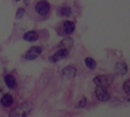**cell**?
Here are the masks:
<instances>
[{
	"label": "cell",
	"mask_w": 130,
	"mask_h": 117,
	"mask_svg": "<svg viewBox=\"0 0 130 117\" xmlns=\"http://www.w3.org/2000/svg\"><path fill=\"white\" fill-rule=\"evenodd\" d=\"M33 109V104L30 102H24L18 106L9 114L10 116L24 117L27 116Z\"/></svg>",
	"instance_id": "cell-1"
},
{
	"label": "cell",
	"mask_w": 130,
	"mask_h": 117,
	"mask_svg": "<svg viewBox=\"0 0 130 117\" xmlns=\"http://www.w3.org/2000/svg\"><path fill=\"white\" fill-rule=\"evenodd\" d=\"M94 83L96 86H101L104 88L109 87L114 81V75L111 74L108 75H101L95 77L94 78Z\"/></svg>",
	"instance_id": "cell-2"
},
{
	"label": "cell",
	"mask_w": 130,
	"mask_h": 117,
	"mask_svg": "<svg viewBox=\"0 0 130 117\" xmlns=\"http://www.w3.org/2000/svg\"><path fill=\"white\" fill-rule=\"evenodd\" d=\"M35 10L41 16L46 15L50 10V5L46 0H40L35 5Z\"/></svg>",
	"instance_id": "cell-3"
},
{
	"label": "cell",
	"mask_w": 130,
	"mask_h": 117,
	"mask_svg": "<svg viewBox=\"0 0 130 117\" xmlns=\"http://www.w3.org/2000/svg\"><path fill=\"white\" fill-rule=\"evenodd\" d=\"M95 95L98 101L101 102H107L110 100V96L107 88L97 86L95 88Z\"/></svg>",
	"instance_id": "cell-4"
},
{
	"label": "cell",
	"mask_w": 130,
	"mask_h": 117,
	"mask_svg": "<svg viewBox=\"0 0 130 117\" xmlns=\"http://www.w3.org/2000/svg\"><path fill=\"white\" fill-rule=\"evenodd\" d=\"M42 53V48L40 46H33L30 48L25 53V58L27 60H34L37 59Z\"/></svg>",
	"instance_id": "cell-5"
},
{
	"label": "cell",
	"mask_w": 130,
	"mask_h": 117,
	"mask_svg": "<svg viewBox=\"0 0 130 117\" xmlns=\"http://www.w3.org/2000/svg\"><path fill=\"white\" fill-rule=\"evenodd\" d=\"M69 55V50L66 48H62L59 50H58L56 53H55L50 58V60L51 62L56 63L58 62L59 61L66 58Z\"/></svg>",
	"instance_id": "cell-6"
},
{
	"label": "cell",
	"mask_w": 130,
	"mask_h": 117,
	"mask_svg": "<svg viewBox=\"0 0 130 117\" xmlns=\"http://www.w3.org/2000/svg\"><path fill=\"white\" fill-rule=\"evenodd\" d=\"M77 70L73 66H66L62 71V76L64 79H72L75 77Z\"/></svg>",
	"instance_id": "cell-7"
},
{
	"label": "cell",
	"mask_w": 130,
	"mask_h": 117,
	"mask_svg": "<svg viewBox=\"0 0 130 117\" xmlns=\"http://www.w3.org/2000/svg\"><path fill=\"white\" fill-rule=\"evenodd\" d=\"M115 73L118 75H124L128 72L127 65L123 62H119L115 65Z\"/></svg>",
	"instance_id": "cell-8"
},
{
	"label": "cell",
	"mask_w": 130,
	"mask_h": 117,
	"mask_svg": "<svg viewBox=\"0 0 130 117\" xmlns=\"http://www.w3.org/2000/svg\"><path fill=\"white\" fill-rule=\"evenodd\" d=\"M23 38L28 42H34L38 39V34L34 30H30L24 34Z\"/></svg>",
	"instance_id": "cell-9"
},
{
	"label": "cell",
	"mask_w": 130,
	"mask_h": 117,
	"mask_svg": "<svg viewBox=\"0 0 130 117\" xmlns=\"http://www.w3.org/2000/svg\"><path fill=\"white\" fill-rule=\"evenodd\" d=\"M13 101V97L10 94H5L2 97L0 103L4 107H9L12 105Z\"/></svg>",
	"instance_id": "cell-10"
},
{
	"label": "cell",
	"mask_w": 130,
	"mask_h": 117,
	"mask_svg": "<svg viewBox=\"0 0 130 117\" xmlns=\"http://www.w3.org/2000/svg\"><path fill=\"white\" fill-rule=\"evenodd\" d=\"M5 85H7V87L10 89L14 88L17 85L15 78L11 75H7L5 77Z\"/></svg>",
	"instance_id": "cell-11"
},
{
	"label": "cell",
	"mask_w": 130,
	"mask_h": 117,
	"mask_svg": "<svg viewBox=\"0 0 130 117\" xmlns=\"http://www.w3.org/2000/svg\"><path fill=\"white\" fill-rule=\"evenodd\" d=\"M63 27H64V30L66 34H72L75 30V25L73 22L67 21H65V23L63 24Z\"/></svg>",
	"instance_id": "cell-12"
},
{
	"label": "cell",
	"mask_w": 130,
	"mask_h": 117,
	"mask_svg": "<svg viewBox=\"0 0 130 117\" xmlns=\"http://www.w3.org/2000/svg\"><path fill=\"white\" fill-rule=\"evenodd\" d=\"M85 65L86 66L90 69H94L96 68V65H97V63L95 62L94 59H93L92 58H90V57H88L85 59Z\"/></svg>",
	"instance_id": "cell-13"
},
{
	"label": "cell",
	"mask_w": 130,
	"mask_h": 117,
	"mask_svg": "<svg viewBox=\"0 0 130 117\" xmlns=\"http://www.w3.org/2000/svg\"><path fill=\"white\" fill-rule=\"evenodd\" d=\"M59 12H60L61 15L65 16V17H69L71 14V13H72V10H71V8L70 7L64 6V7L61 8Z\"/></svg>",
	"instance_id": "cell-14"
},
{
	"label": "cell",
	"mask_w": 130,
	"mask_h": 117,
	"mask_svg": "<svg viewBox=\"0 0 130 117\" xmlns=\"http://www.w3.org/2000/svg\"><path fill=\"white\" fill-rule=\"evenodd\" d=\"M123 91H125V93H126V94L129 95L130 94V80L129 79H127L123 85Z\"/></svg>",
	"instance_id": "cell-15"
},
{
	"label": "cell",
	"mask_w": 130,
	"mask_h": 117,
	"mask_svg": "<svg viewBox=\"0 0 130 117\" xmlns=\"http://www.w3.org/2000/svg\"><path fill=\"white\" fill-rule=\"evenodd\" d=\"M25 14V10L23 8H20L18 9L17 12H16V18H21L24 16V14Z\"/></svg>",
	"instance_id": "cell-16"
},
{
	"label": "cell",
	"mask_w": 130,
	"mask_h": 117,
	"mask_svg": "<svg viewBox=\"0 0 130 117\" xmlns=\"http://www.w3.org/2000/svg\"><path fill=\"white\" fill-rule=\"evenodd\" d=\"M86 98H83V99H82L79 102H78V106H77V107H85V105H86Z\"/></svg>",
	"instance_id": "cell-17"
},
{
	"label": "cell",
	"mask_w": 130,
	"mask_h": 117,
	"mask_svg": "<svg viewBox=\"0 0 130 117\" xmlns=\"http://www.w3.org/2000/svg\"><path fill=\"white\" fill-rule=\"evenodd\" d=\"M16 1H19V0H16Z\"/></svg>",
	"instance_id": "cell-18"
}]
</instances>
